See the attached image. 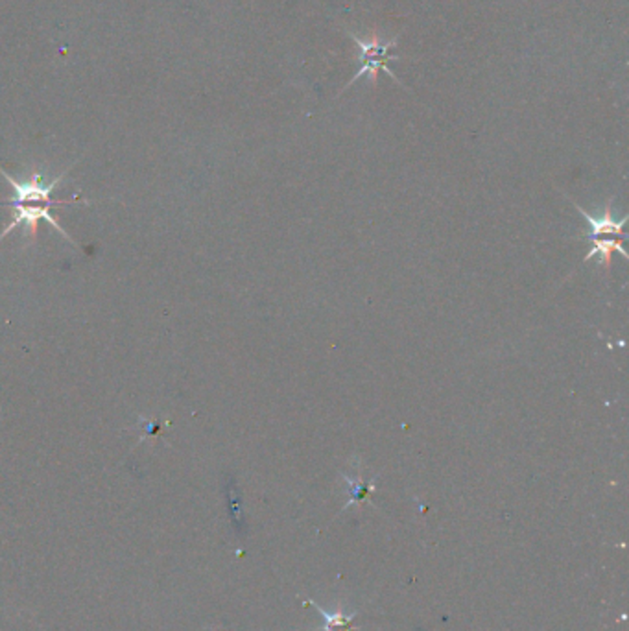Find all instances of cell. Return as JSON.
Instances as JSON below:
<instances>
[{
  "mask_svg": "<svg viewBox=\"0 0 629 631\" xmlns=\"http://www.w3.org/2000/svg\"><path fill=\"white\" fill-rule=\"evenodd\" d=\"M349 35L353 37V41L356 43V48H358V73L347 82V85L344 87V91H347L354 82H358L360 78H369L371 82H374L376 78H379V71H384L392 80H395L399 85L401 80L395 76V73L390 69L388 63L392 59H399L397 55H394V48L397 46V41L399 37H394V39H383L379 35H373V37H358L356 34L349 32Z\"/></svg>",
  "mask_w": 629,
  "mask_h": 631,
  "instance_id": "7a4b0ae2",
  "label": "cell"
},
{
  "mask_svg": "<svg viewBox=\"0 0 629 631\" xmlns=\"http://www.w3.org/2000/svg\"><path fill=\"white\" fill-rule=\"evenodd\" d=\"M344 480L347 484V504L345 508L354 506V504H364L367 502L369 495L374 491V478L364 480L362 473L358 471L356 475H344Z\"/></svg>",
  "mask_w": 629,
  "mask_h": 631,
  "instance_id": "277c9868",
  "label": "cell"
},
{
  "mask_svg": "<svg viewBox=\"0 0 629 631\" xmlns=\"http://www.w3.org/2000/svg\"><path fill=\"white\" fill-rule=\"evenodd\" d=\"M314 606H316V604H314ZM316 609L325 616V626H324L325 631H351L354 613H351V615H345L342 611L327 613L325 609H320L318 606H316Z\"/></svg>",
  "mask_w": 629,
  "mask_h": 631,
  "instance_id": "5b68a950",
  "label": "cell"
},
{
  "mask_svg": "<svg viewBox=\"0 0 629 631\" xmlns=\"http://www.w3.org/2000/svg\"><path fill=\"white\" fill-rule=\"evenodd\" d=\"M3 205H12V222L8 224V227L0 233V240H3L5 236H8L14 229H17L19 225H23L26 229L28 235H32V238L35 240L37 236V225H39V220H46L57 233H61L63 236H65L71 244H76L69 233L63 229L55 218L50 215V207L52 205H34V204H28V202H3Z\"/></svg>",
  "mask_w": 629,
  "mask_h": 631,
  "instance_id": "3957f363",
  "label": "cell"
},
{
  "mask_svg": "<svg viewBox=\"0 0 629 631\" xmlns=\"http://www.w3.org/2000/svg\"><path fill=\"white\" fill-rule=\"evenodd\" d=\"M578 211L591 225L589 238H591L593 247L587 254L585 261H591V259L596 257L602 266L609 268L613 251H616V254H620L624 259H627V254H625V249H624V236H622L624 235V225H625L627 218L624 216L622 220H614L613 211H611V202L605 205V209L598 216L589 215L582 207H578Z\"/></svg>",
  "mask_w": 629,
  "mask_h": 631,
  "instance_id": "6da1fadb",
  "label": "cell"
}]
</instances>
